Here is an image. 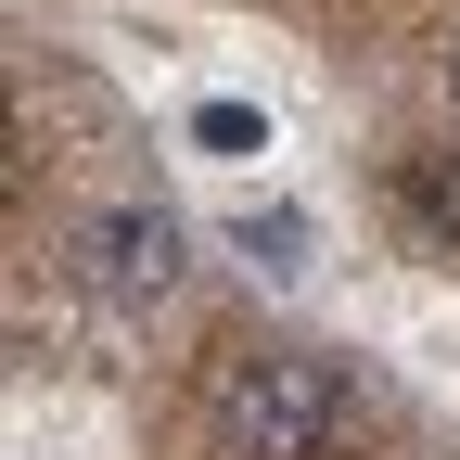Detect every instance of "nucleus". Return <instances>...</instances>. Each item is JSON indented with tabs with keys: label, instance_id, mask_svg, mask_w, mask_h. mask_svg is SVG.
<instances>
[{
	"label": "nucleus",
	"instance_id": "7ed1b4c3",
	"mask_svg": "<svg viewBox=\"0 0 460 460\" xmlns=\"http://www.w3.org/2000/svg\"><path fill=\"white\" fill-rule=\"evenodd\" d=\"M396 205H410L422 243H460V154H410L396 166Z\"/></svg>",
	"mask_w": 460,
	"mask_h": 460
},
{
	"label": "nucleus",
	"instance_id": "f257e3e1",
	"mask_svg": "<svg viewBox=\"0 0 460 460\" xmlns=\"http://www.w3.org/2000/svg\"><path fill=\"white\" fill-rule=\"evenodd\" d=\"M345 422H358V396H345V371L307 358V345L243 358V371L217 384V447H230V460H332Z\"/></svg>",
	"mask_w": 460,
	"mask_h": 460
},
{
	"label": "nucleus",
	"instance_id": "20e7f679",
	"mask_svg": "<svg viewBox=\"0 0 460 460\" xmlns=\"http://www.w3.org/2000/svg\"><path fill=\"white\" fill-rule=\"evenodd\" d=\"M192 141H205V154H269V128H256L243 102H205V115H192Z\"/></svg>",
	"mask_w": 460,
	"mask_h": 460
},
{
	"label": "nucleus",
	"instance_id": "f03ea898",
	"mask_svg": "<svg viewBox=\"0 0 460 460\" xmlns=\"http://www.w3.org/2000/svg\"><path fill=\"white\" fill-rule=\"evenodd\" d=\"M77 256H90V281H102L115 307H166V295H180V217H166V205L77 217Z\"/></svg>",
	"mask_w": 460,
	"mask_h": 460
},
{
	"label": "nucleus",
	"instance_id": "39448f33",
	"mask_svg": "<svg viewBox=\"0 0 460 460\" xmlns=\"http://www.w3.org/2000/svg\"><path fill=\"white\" fill-rule=\"evenodd\" d=\"M447 102H460V39H447Z\"/></svg>",
	"mask_w": 460,
	"mask_h": 460
}]
</instances>
